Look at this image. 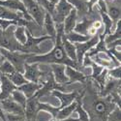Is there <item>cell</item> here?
Here are the masks:
<instances>
[{
	"label": "cell",
	"mask_w": 121,
	"mask_h": 121,
	"mask_svg": "<svg viewBox=\"0 0 121 121\" xmlns=\"http://www.w3.org/2000/svg\"><path fill=\"white\" fill-rule=\"evenodd\" d=\"M109 1H115V0H109Z\"/></svg>",
	"instance_id": "42"
},
{
	"label": "cell",
	"mask_w": 121,
	"mask_h": 121,
	"mask_svg": "<svg viewBox=\"0 0 121 121\" xmlns=\"http://www.w3.org/2000/svg\"><path fill=\"white\" fill-rule=\"evenodd\" d=\"M56 36H55V46L52 52L47 54H39V55H31L27 58L26 63H39V64H62L65 66H70L75 69H78L79 64L72 61L69 59L65 53V50L62 46V38L64 35L63 23L56 24Z\"/></svg>",
	"instance_id": "1"
},
{
	"label": "cell",
	"mask_w": 121,
	"mask_h": 121,
	"mask_svg": "<svg viewBox=\"0 0 121 121\" xmlns=\"http://www.w3.org/2000/svg\"><path fill=\"white\" fill-rule=\"evenodd\" d=\"M77 11L75 9H73L70 14L65 17L64 22H63V29H64V34H68L70 32L74 31V28L77 24Z\"/></svg>",
	"instance_id": "20"
},
{
	"label": "cell",
	"mask_w": 121,
	"mask_h": 121,
	"mask_svg": "<svg viewBox=\"0 0 121 121\" xmlns=\"http://www.w3.org/2000/svg\"><path fill=\"white\" fill-rule=\"evenodd\" d=\"M0 91H1V80H0Z\"/></svg>",
	"instance_id": "40"
},
{
	"label": "cell",
	"mask_w": 121,
	"mask_h": 121,
	"mask_svg": "<svg viewBox=\"0 0 121 121\" xmlns=\"http://www.w3.org/2000/svg\"><path fill=\"white\" fill-rule=\"evenodd\" d=\"M91 67H92V77L95 78L97 76H99L101 73H102V71L104 70V68L103 67H101V66H99V65H97L96 63H92L91 64Z\"/></svg>",
	"instance_id": "36"
},
{
	"label": "cell",
	"mask_w": 121,
	"mask_h": 121,
	"mask_svg": "<svg viewBox=\"0 0 121 121\" xmlns=\"http://www.w3.org/2000/svg\"><path fill=\"white\" fill-rule=\"evenodd\" d=\"M121 115H120V108L115 106L114 108L110 112L107 116V121H120Z\"/></svg>",
	"instance_id": "33"
},
{
	"label": "cell",
	"mask_w": 121,
	"mask_h": 121,
	"mask_svg": "<svg viewBox=\"0 0 121 121\" xmlns=\"http://www.w3.org/2000/svg\"><path fill=\"white\" fill-rule=\"evenodd\" d=\"M16 71V69L15 67L10 63L8 60H4V62L1 64V66H0V73L5 75V76H9V75H12L14 74Z\"/></svg>",
	"instance_id": "31"
},
{
	"label": "cell",
	"mask_w": 121,
	"mask_h": 121,
	"mask_svg": "<svg viewBox=\"0 0 121 121\" xmlns=\"http://www.w3.org/2000/svg\"><path fill=\"white\" fill-rule=\"evenodd\" d=\"M62 46H63V48L65 50V53L68 56V58L71 59L74 62H77V53H76L75 45L71 42H69L68 40H66L65 38H62Z\"/></svg>",
	"instance_id": "23"
},
{
	"label": "cell",
	"mask_w": 121,
	"mask_h": 121,
	"mask_svg": "<svg viewBox=\"0 0 121 121\" xmlns=\"http://www.w3.org/2000/svg\"><path fill=\"white\" fill-rule=\"evenodd\" d=\"M9 78V79L11 80V82L17 86V87H19V86H22L25 83H27L28 82L25 79V78L23 77V75L22 73H19V72H15L14 74L12 75H9L7 76Z\"/></svg>",
	"instance_id": "29"
},
{
	"label": "cell",
	"mask_w": 121,
	"mask_h": 121,
	"mask_svg": "<svg viewBox=\"0 0 121 121\" xmlns=\"http://www.w3.org/2000/svg\"><path fill=\"white\" fill-rule=\"evenodd\" d=\"M0 121H6V118H5V112L2 110V108H0Z\"/></svg>",
	"instance_id": "37"
},
{
	"label": "cell",
	"mask_w": 121,
	"mask_h": 121,
	"mask_svg": "<svg viewBox=\"0 0 121 121\" xmlns=\"http://www.w3.org/2000/svg\"><path fill=\"white\" fill-rule=\"evenodd\" d=\"M5 118L6 121H22L25 117L22 115H17V114H11V113H6L5 112Z\"/></svg>",
	"instance_id": "35"
},
{
	"label": "cell",
	"mask_w": 121,
	"mask_h": 121,
	"mask_svg": "<svg viewBox=\"0 0 121 121\" xmlns=\"http://www.w3.org/2000/svg\"><path fill=\"white\" fill-rule=\"evenodd\" d=\"M120 72H121V68H120V66H118V67L108 70V75L112 78L120 79Z\"/></svg>",
	"instance_id": "34"
},
{
	"label": "cell",
	"mask_w": 121,
	"mask_h": 121,
	"mask_svg": "<svg viewBox=\"0 0 121 121\" xmlns=\"http://www.w3.org/2000/svg\"><path fill=\"white\" fill-rule=\"evenodd\" d=\"M116 105L112 102V100H97L93 103V108L94 112H97L98 115H100L102 118L107 119L108 114L114 108Z\"/></svg>",
	"instance_id": "11"
},
{
	"label": "cell",
	"mask_w": 121,
	"mask_h": 121,
	"mask_svg": "<svg viewBox=\"0 0 121 121\" xmlns=\"http://www.w3.org/2000/svg\"><path fill=\"white\" fill-rule=\"evenodd\" d=\"M106 3V2H105ZM106 7H107V14L108 16L112 18V21L114 22H117L118 21H120V6H116V5H110L108 3H106Z\"/></svg>",
	"instance_id": "27"
},
{
	"label": "cell",
	"mask_w": 121,
	"mask_h": 121,
	"mask_svg": "<svg viewBox=\"0 0 121 121\" xmlns=\"http://www.w3.org/2000/svg\"><path fill=\"white\" fill-rule=\"evenodd\" d=\"M100 14H101V17H102V24L105 28L104 30V36L109 34V33H112V28L113 26V22L112 21V18H110L107 12H104V11H100Z\"/></svg>",
	"instance_id": "28"
},
{
	"label": "cell",
	"mask_w": 121,
	"mask_h": 121,
	"mask_svg": "<svg viewBox=\"0 0 121 121\" xmlns=\"http://www.w3.org/2000/svg\"><path fill=\"white\" fill-rule=\"evenodd\" d=\"M39 99L36 96L27 99L24 108V117L28 121H37Z\"/></svg>",
	"instance_id": "12"
},
{
	"label": "cell",
	"mask_w": 121,
	"mask_h": 121,
	"mask_svg": "<svg viewBox=\"0 0 121 121\" xmlns=\"http://www.w3.org/2000/svg\"><path fill=\"white\" fill-rule=\"evenodd\" d=\"M22 121H28V120H26V119L24 118V119H23V120H22Z\"/></svg>",
	"instance_id": "41"
},
{
	"label": "cell",
	"mask_w": 121,
	"mask_h": 121,
	"mask_svg": "<svg viewBox=\"0 0 121 121\" xmlns=\"http://www.w3.org/2000/svg\"><path fill=\"white\" fill-rule=\"evenodd\" d=\"M0 6L10 9L15 12H21L23 16V18L26 22L33 21V19L30 17V16L27 14L26 9H25L22 0H2V1H0Z\"/></svg>",
	"instance_id": "8"
},
{
	"label": "cell",
	"mask_w": 121,
	"mask_h": 121,
	"mask_svg": "<svg viewBox=\"0 0 121 121\" xmlns=\"http://www.w3.org/2000/svg\"><path fill=\"white\" fill-rule=\"evenodd\" d=\"M0 54L15 67L17 72L22 74L24 72V65L27 58L31 56V54H26L21 52H10V50L1 48H0Z\"/></svg>",
	"instance_id": "3"
},
{
	"label": "cell",
	"mask_w": 121,
	"mask_h": 121,
	"mask_svg": "<svg viewBox=\"0 0 121 121\" xmlns=\"http://www.w3.org/2000/svg\"><path fill=\"white\" fill-rule=\"evenodd\" d=\"M0 18L7 19V21H14L17 22V25H23V26L28 22L23 18L22 13L12 11V10L7 9L2 6H0Z\"/></svg>",
	"instance_id": "13"
},
{
	"label": "cell",
	"mask_w": 121,
	"mask_h": 121,
	"mask_svg": "<svg viewBox=\"0 0 121 121\" xmlns=\"http://www.w3.org/2000/svg\"><path fill=\"white\" fill-rule=\"evenodd\" d=\"M44 27L47 31V34L48 36H49L52 38V40H55V36H56V26H55V23L53 22V19L50 16L49 13H46V16H45V19H44Z\"/></svg>",
	"instance_id": "21"
},
{
	"label": "cell",
	"mask_w": 121,
	"mask_h": 121,
	"mask_svg": "<svg viewBox=\"0 0 121 121\" xmlns=\"http://www.w3.org/2000/svg\"><path fill=\"white\" fill-rule=\"evenodd\" d=\"M4 60H5V58H4L1 54H0V66H1V64L4 62Z\"/></svg>",
	"instance_id": "39"
},
{
	"label": "cell",
	"mask_w": 121,
	"mask_h": 121,
	"mask_svg": "<svg viewBox=\"0 0 121 121\" xmlns=\"http://www.w3.org/2000/svg\"><path fill=\"white\" fill-rule=\"evenodd\" d=\"M0 106L4 112L11 113V114H17L24 116V108L19 106L17 102L12 99V97H9L5 100L0 101Z\"/></svg>",
	"instance_id": "10"
},
{
	"label": "cell",
	"mask_w": 121,
	"mask_h": 121,
	"mask_svg": "<svg viewBox=\"0 0 121 121\" xmlns=\"http://www.w3.org/2000/svg\"><path fill=\"white\" fill-rule=\"evenodd\" d=\"M16 26L17 25H11L6 30H2L0 28V48L10 52H22V46L17 41L14 36V30Z\"/></svg>",
	"instance_id": "2"
},
{
	"label": "cell",
	"mask_w": 121,
	"mask_h": 121,
	"mask_svg": "<svg viewBox=\"0 0 121 121\" xmlns=\"http://www.w3.org/2000/svg\"><path fill=\"white\" fill-rule=\"evenodd\" d=\"M42 87V84L40 82H28L27 83L17 87L18 90H21V91L25 95V97L27 99L31 98L33 96H35V94L38 92V90Z\"/></svg>",
	"instance_id": "19"
},
{
	"label": "cell",
	"mask_w": 121,
	"mask_h": 121,
	"mask_svg": "<svg viewBox=\"0 0 121 121\" xmlns=\"http://www.w3.org/2000/svg\"><path fill=\"white\" fill-rule=\"evenodd\" d=\"M0 80H1V91H0V101L5 100L11 97L13 91H15L17 87L9 79V78L0 73Z\"/></svg>",
	"instance_id": "14"
},
{
	"label": "cell",
	"mask_w": 121,
	"mask_h": 121,
	"mask_svg": "<svg viewBox=\"0 0 121 121\" xmlns=\"http://www.w3.org/2000/svg\"><path fill=\"white\" fill-rule=\"evenodd\" d=\"M52 68V74L55 82L59 85L61 84H68V78L65 74V65L62 64H50Z\"/></svg>",
	"instance_id": "16"
},
{
	"label": "cell",
	"mask_w": 121,
	"mask_h": 121,
	"mask_svg": "<svg viewBox=\"0 0 121 121\" xmlns=\"http://www.w3.org/2000/svg\"><path fill=\"white\" fill-rule=\"evenodd\" d=\"M65 74L68 78V84L70 83H75V82H83L86 77L84 76V74H82V72H79L78 70L72 68L70 66H66L65 68Z\"/></svg>",
	"instance_id": "18"
},
{
	"label": "cell",
	"mask_w": 121,
	"mask_h": 121,
	"mask_svg": "<svg viewBox=\"0 0 121 121\" xmlns=\"http://www.w3.org/2000/svg\"><path fill=\"white\" fill-rule=\"evenodd\" d=\"M22 75L27 82H40V79H41L43 73L39 68V63H32V64L25 63L24 72Z\"/></svg>",
	"instance_id": "9"
},
{
	"label": "cell",
	"mask_w": 121,
	"mask_h": 121,
	"mask_svg": "<svg viewBox=\"0 0 121 121\" xmlns=\"http://www.w3.org/2000/svg\"><path fill=\"white\" fill-rule=\"evenodd\" d=\"M63 38H65L66 40H68L69 42H71L73 44H77V43H84V42L88 41L91 37L82 35V34H78L75 31H72V32H70L68 34H64Z\"/></svg>",
	"instance_id": "24"
},
{
	"label": "cell",
	"mask_w": 121,
	"mask_h": 121,
	"mask_svg": "<svg viewBox=\"0 0 121 121\" xmlns=\"http://www.w3.org/2000/svg\"><path fill=\"white\" fill-rule=\"evenodd\" d=\"M77 108H76V112H78V119L80 121H90L89 120V116L86 110L82 108V105L79 103V101H77Z\"/></svg>",
	"instance_id": "32"
},
{
	"label": "cell",
	"mask_w": 121,
	"mask_h": 121,
	"mask_svg": "<svg viewBox=\"0 0 121 121\" xmlns=\"http://www.w3.org/2000/svg\"><path fill=\"white\" fill-rule=\"evenodd\" d=\"M52 94L60 101V106L58 107L59 109L71 105L73 102H75V101L78 99V93L77 92L64 93L62 91H59V90H53V91H52Z\"/></svg>",
	"instance_id": "15"
},
{
	"label": "cell",
	"mask_w": 121,
	"mask_h": 121,
	"mask_svg": "<svg viewBox=\"0 0 121 121\" xmlns=\"http://www.w3.org/2000/svg\"><path fill=\"white\" fill-rule=\"evenodd\" d=\"M27 14L39 26H43L47 11L36 0H22Z\"/></svg>",
	"instance_id": "4"
},
{
	"label": "cell",
	"mask_w": 121,
	"mask_h": 121,
	"mask_svg": "<svg viewBox=\"0 0 121 121\" xmlns=\"http://www.w3.org/2000/svg\"><path fill=\"white\" fill-rule=\"evenodd\" d=\"M26 36H27V40L26 43L22 46V52L26 53V54H31V55H39L41 54V49L39 48V44L42 43L43 41L47 39H52L49 36H42V37H33L31 32L29 30L26 29Z\"/></svg>",
	"instance_id": "5"
},
{
	"label": "cell",
	"mask_w": 121,
	"mask_h": 121,
	"mask_svg": "<svg viewBox=\"0 0 121 121\" xmlns=\"http://www.w3.org/2000/svg\"><path fill=\"white\" fill-rule=\"evenodd\" d=\"M48 1L49 3H52V5H54V6H55V5L58 3V1H59V0H48Z\"/></svg>",
	"instance_id": "38"
},
{
	"label": "cell",
	"mask_w": 121,
	"mask_h": 121,
	"mask_svg": "<svg viewBox=\"0 0 121 121\" xmlns=\"http://www.w3.org/2000/svg\"><path fill=\"white\" fill-rule=\"evenodd\" d=\"M67 1L73 6V8L77 11L78 17L83 18L89 12L91 11L88 5L87 0H67Z\"/></svg>",
	"instance_id": "17"
},
{
	"label": "cell",
	"mask_w": 121,
	"mask_h": 121,
	"mask_svg": "<svg viewBox=\"0 0 121 121\" xmlns=\"http://www.w3.org/2000/svg\"><path fill=\"white\" fill-rule=\"evenodd\" d=\"M92 22H93V21H90V19H87V18L83 17L82 21L80 22H77V24H76V26L74 28V31L78 33V34L88 36L87 32H88L89 27L91 26Z\"/></svg>",
	"instance_id": "25"
},
{
	"label": "cell",
	"mask_w": 121,
	"mask_h": 121,
	"mask_svg": "<svg viewBox=\"0 0 121 121\" xmlns=\"http://www.w3.org/2000/svg\"><path fill=\"white\" fill-rule=\"evenodd\" d=\"M100 36L97 34L94 37H91L88 41L84 42V43H77L74 44L75 48H76V53H77V62L82 65V59L84 57V55L89 52L91 48H93L99 42Z\"/></svg>",
	"instance_id": "7"
},
{
	"label": "cell",
	"mask_w": 121,
	"mask_h": 121,
	"mask_svg": "<svg viewBox=\"0 0 121 121\" xmlns=\"http://www.w3.org/2000/svg\"><path fill=\"white\" fill-rule=\"evenodd\" d=\"M14 36L17 41L23 46L26 43L27 36H26V28L23 25H17L14 30Z\"/></svg>",
	"instance_id": "26"
},
{
	"label": "cell",
	"mask_w": 121,
	"mask_h": 121,
	"mask_svg": "<svg viewBox=\"0 0 121 121\" xmlns=\"http://www.w3.org/2000/svg\"><path fill=\"white\" fill-rule=\"evenodd\" d=\"M77 101L73 102L71 105H69L65 108H60L58 112H57V114H56V117H55V120H62V119H66V118H69L73 114L74 112H76V108H77ZM54 120V121H55Z\"/></svg>",
	"instance_id": "22"
},
{
	"label": "cell",
	"mask_w": 121,
	"mask_h": 121,
	"mask_svg": "<svg viewBox=\"0 0 121 121\" xmlns=\"http://www.w3.org/2000/svg\"><path fill=\"white\" fill-rule=\"evenodd\" d=\"M87 1H88V0H87Z\"/></svg>",
	"instance_id": "44"
},
{
	"label": "cell",
	"mask_w": 121,
	"mask_h": 121,
	"mask_svg": "<svg viewBox=\"0 0 121 121\" xmlns=\"http://www.w3.org/2000/svg\"><path fill=\"white\" fill-rule=\"evenodd\" d=\"M74 8L70 4L67 0H59L58 3L54 7L53 14L52 15V17L53 19L54 23L60 24L63 23L65 17L70 14Z\"/></svg>",
	"instance_id": "6"
},
{
	"label": "cell",
	"mask_w": 121,
	"mask_h": 121,
	"mask_svg": "<svg viewBox=\"0 0 121 121\" xmlns=\"http://www.w3.org/2000/svg\"><path fill=\"white\" fill-rule=\"evenodd\" d=\"M0 1H2V0H0Z\"/></svg>",
	"instance_id": "43"
},
{
	"label": "cell",
	"mask_w": 121,
	"mask_h": 121,
	"mask_svg": "<svg viewBox=\"0 0 121 121\" xmlns=\"http://www.w3.org/2000/svg\"><path fill=\"white\" fill-rule=\"evenodd\" d=\"M11 97L19 106H22L23 108H25V105H26V102H27V98L25 97V95L21 91V90L16 89L15 91H13Z\"/></svg>",
	"instance_id": "30"
}]
</instances>
